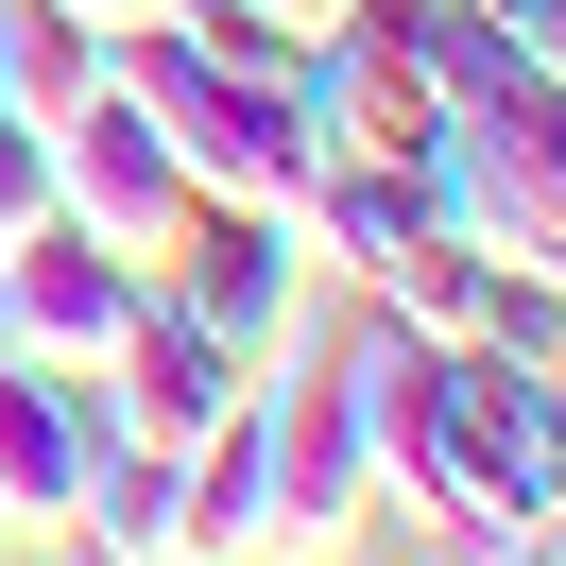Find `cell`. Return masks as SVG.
I'll list each match as a JSON object with an SVG mask.
<instances>
[{"label":"cell","mask_w":566,"mask_h":566,"mask_svg":"<svg viewBox=\"0 0 566 566\" xmlns=\"http://www.w3.org/2000/svg\"><path fill=\"white\" fill-rule=\"evenodd\" d=\"M138 258L120 241H86V223H35V241H0V360H52V378H86L104 395V360H120V326H138Z\"/></svg>","instance_id":"obj_4"},{"label":"cell","mask_w":566,"mask_h":566,"mask_svg":"<svg viewBox=\"0 0 566 566\" xmlns=\"http://www.w3.org/2000/svg\"><path fill=\"white\" fill-rule=\"evenodd\" d=\"M52 223H86V241H120L155 275L172 258V223H189V172H172V138H155V104L138 86H86V104H52Z\"/></svg>","instance_id":"obj_2"},{"label":"cell","mask_w":566,"mask_h":566,"mask_svg":"<svg viewBox=\"0 0 566 566\" xmlns=\"http://www.w3.org/2000/svg\"><path fill=\"white\" fill-rule=\"evenodd\" d=\"M241 395H258V360L223 344V326H189L172 292H138V326H120V360H104V429H120V447L172 463V447H207Z\"/></svg>","instance_id":"obj_5"},{"label":"cell","mask_w":566,"mask_h":566,"mask_svg":"<svg viewBox=\"0 0 566 566\" xmlns=\"http://www.w3.org/2000/svg\"><path fill=\"white\" fill-rule=\"evenodd\" d=\"M344 532H378L360 412H344L326 378H292V360H275V549H344Z\"/></svg>","instance_id":"obj_7"},{"label":"cell","mask_w":566,"mask_h":566,"mask_svg":"<svg viewBox=\"0 0 566 566\" xmlns=\"http://www.w3.org/2000/svg\"><path fill=\"white\" fill-rule=\"evenodd\" d=\"M86 463H104V395L52 360H0V532H70Z\"/></svg>","instance_id":"obj_6"},{"label":"cell","mask_w":566,"mask_h":566,"mask_svg":"<svg viewBox=\"0 0 566 566\" xmlns=\"http://www.w3.org/2000/svg\"><path fill=\"white\" fill-rule=\"evenodd\" d=\"M52 18H86V35H104V52H138V35H172L189 0H52Z\"/></svg>","instance_id":"obj_12"},{"label":"cell","mask_w":566,"mask_h":566,"mask_svg":"<svg viewBox=\"0 0 566 566\" xmlns=\"http://www.w3.org/2000/svg\"><path fill=\"white\" fill-rule=\"evenodd\" d=\"M172 549H275V378L207 447H172Z\"/></svg>","instance_id":"obj_8"},{"label":"cell","mask_w":566,"mask_h":566,"mask_svg":"<svg viewBox=\"0 0 566 566\" xmlns=\"http://www.w3.org/2000/svg\"><path fill=\"white\" fill-rule=\"evenodd\" d=\"M429 207H447L481 258H566V138H549V86H515V104H447V138H429Z\"/></svg>","instance_id":"obj_1"},{"label":"cell","mask_w":566,"mask_h":566,"mask_svg":"<svg viewBox=\"0 0 566 566\" xmlns=\"http://www.w3.org/2000/svg\"><path fill=\"white\" fill-rule=\"evenodd\" d=\"M35 223H52V120L0 104V241H35Z\"/></svg>","instance_id":"obj_11"},{"label":"cell","mask_w":566,"mask_h":566,"mask_svg":"<svg viewBox=\"0 0 566 566\" xmlns=\"http://www.w3.org/2000/svg\"><path fill=\"white\" fill-rule=\"evenodd\" d=\"M86 86H104V35H86V18H52V0H0V104H86Z\"/></svg>","instance_id":"obj_9"},{"label":"cell","mask_w":566,"mask_h":566,"mask_svg":"<svg viewBox=\"0 0 566 566\" xmlns=\"http://www.w3.org/2000/svg\"><path fill=\"white\" fill-rule=\"evenodd\" d=\"M86 549H172V463H155V447H120V429H104V463H86Z\"/></svg>","instance_id":"obj_10"},{"label":"cell","mask_w":566,"mask_h":566,"mask_svg":"<svg viewBox=\"0 0 566 566\" xmlns=\"http://www.w3.org/2000/svg\"><path fill=\"white\" fill-rule=\"evenodd\" d=\"M155 292H172L189 326H223L258 378L310 344V241H292L275 207H189V223H172V258H155Z\"/></svg>","instance_id":"obj_3"}]
</instances>
